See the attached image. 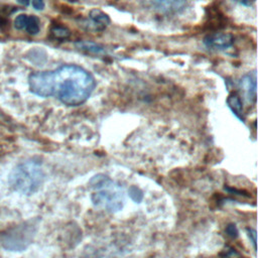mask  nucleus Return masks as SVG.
Wrapping results in <instances>:
<instances>
[{
    "label": "nucleus",
    "instance_id": "nucleus-4",
    "mask_svg": "<svg viewBox=\"0 0 258 258\" xmlns=\"http://www.w3.org/2000/svg\"><path fill=\"white\" fill-rule=\"evenodd\" d=\"M36 229L37 224L35 220H30L14 227L3 236V247L10 251H22L26 249L33 240Z\"/></svg>",
    "mask_w": 258,
    "mask_h": 258
},
{
    "label": "nucleus",
    "instance_id": "nucleus-14",
    "mask_svg": "<svg viewBox=\"0 0 258 258\" xmlns=\"http://www.w3.org/2000/svg\"><path fill=\"white\" fill-rule=\"evenodd\" d=\"M27 15L26 14H20L18 15L15 19H14V27L18 30H23L24 29V24H25V20H26Z\"/></svg>",
    "mask_w": 258,
    "mask_h": 258
},
{
    "label": "nucleus",
    "instance_id": "nucleus-16",
    "mask_svg": "<svg viewBox=\"0 0 258 258\" xmlns=\"http://www.w3.org/2000/svg\"><path fill=\"white\" fill-rule=\"evenodd\" d=\"M32 6L36 10H42L44 8V2L43 0H31Z\"/></svg>",
    "mask_w": 258,
    "mask_h": 258
},
{
    "label": "nucleus",
    "instance_id": "nucleus-10",
    "mask_svg": "<svg viewBox=\"0 0 258 258\" xmlns=\"http://www.w3.org/2000/svg\"><path fill=\"white\" fill-rule=\"evenodd\" d=\"M227 104L228 107L231 109V111L233 112V114L239 118L241 121H244V115H243V105H242V101L241 98L239 97V95L235 92L231 93L229 95V97L227 98Z\"/></svg>",
    "mask_w": 258,
    "mask_h": 258
},
{
    "label": "nucleus",
    "instance_id": "nucleus-18",
    "mask_svg": "<svg viewBox=\"0 0 258 258\" xmlns=\"http://www.w3.org/2000/svg\"><path fill=\"white\" fill-rule=\"evenodd\" d=\"M235 1L244 5V6H251L254 2V0H235Z\"/></svg>",
    "mask_w": 258,
    "mask_h": 258
},
{
    "label": "nucleus",
    "instance_id": "nucleus-5",
    "mask_svg": "<svg viewBox=\"0 0 258 258\" xmlns=\"http://www.w3.org/2000/svg\"><path fill=\"white\" fill-rule=\"evenodd\" d=\"M110 17L105 12L95 8L90 11L88 19H86L80 25H83L88 30L101 31L104 30L110 24Z\"/></svg>",
    "mask_w": 258,
    "mask_h": 258
},
{
    "label": "nucleus",
    "instance_id": "nucleus-3",
    "mask_svg": "<svg viewBox=\"0 0 258 258\" xmlns=\"http://www.w3.org/2000/svg\"><path fill=\"white\" fill-rule=\"evenodd\" d=\"M44 180V172L35 161H25L18 164L9 175L10 185L23 195L35 192Z\"/></svg>",
    "mask_w": 258,
    "mask_h": 258
},
{
    "label": "nucleus",
    "instance_id": "nucleus-19",
    "mask_svg": "<svg viewBox=\"0 0 258 258\" xmlns=\"http://www.w3.org/2000/svg\"><path fill=\"white\" fill-rule=\"evenodd\" d=\"M18 2L23 6H28L30 3V0H18Z\"/></svg>",
    "mask_w": 258,
    "mask_h": 258
},
{
    "label": "nucleus",
    "instance_id": "nucleus-13",
    "mask_svg": "<svg viewBox=\"0 0 258 258\" xmlns=\"http://www.w3.org/2000/svg\"><path fill=\"white\" fill-rule=\"evenodd\" d=\"M129 196H130L131 199H132L133 201H135L136 203H139V202L142 200V198H143L142 191H141L139 188H137L136 186H131V187H130V189H129Z\"/></svg>",
    "mask_w": 258,
    "mask_h": 258
},
{
    "label": "nucleus",
    "instance_id": "nucleus-17",
    "mask_svg": "<svg viewBox=\"0 0 258 258\" xmlns=\"http://www.w3.org/2000/svg\"><path fill=\"white\" fill-rule=\"evenodd\" d=\"M248 235H249V238L252 239V243H253V246H254V249H256V237H257V234H256V231L253 230V229H250L248 230Z\"/></svg>",
    "mask_w": 258,
    "mask_h": 258
},
{
    "label": "nucleus",
    "instance_id": "nucleus-6",
    "mask_svg": "<svg viewBox=\"0 0 258 258\" xmlns=\"http://www.w3.org/2000/svg\"><path fill=\"white\" fill-rule=\"evenodd\" d=\"M204 44L212 49H227L234 43V36L229 32H214L206 35Z\"/></svg>",
    "mask_w": 258,
    "mask_h": 258
},
{
    "label": "nucleus",
    "instance_id": "nucleus-7",
    "mask_svg": "<svg viewBox=\"0 0 258 258\" xmlns=\"http://www.w3.org/2000/svg\"><path fill=\"white\" fill-rule=\"evenodd\" d=\"M145 3L160 13H175L184 9L187 0H144Z\"/></svg>",
    "mask_w": 258,
    "mask_h": 258
},
{
    "label": "nucleus",
    "instance_id": "nucleus-1",
    "mask_svg": "<svg viewBox=\"0 0 258 258\" xmlns=\"http://www.w3.org/2000/svg\"><path fill=\"white\" fill-rule=\"evenodd\" d=\"M30 92L39 97H55L67 106L84 104L92 95L93 75L77 64H63L53 71L33 73L28 78Z\"/></svg>",
    "mask_w": 258,
    "mask_h": 258
},
{
    "label": "nucleus",
    "instance_id": "nucleus-12",
    "mask_svg": "<svg viewBox=\"0 0 258 258\" xmlns=\"http://www.w3.org/2000/svg\"><path fill=\"white\" fill-rule=\"evenodd\" d=\"M51 34L56 39H66L71 35V31L63 26H54L51 28Z\"/></svg>",
    "mask_w": 258,
    "mask_h": 258
},
{
    "label": "nucleus",
    "instance_id": "nucleus-8",
    "mask_svg": "<svg viewBox=\"0 0 258 258\" xmlns=\"http://www.w3.org/2000/svg\"><path fill=\"white\" fill-rule=\"evenodd\" d=\"M240 88L244 91L246 97L250 102H256V75L253 74H247L243 76L239 81Z\"/></svg>",
    "mask_w": 258,
    "mask_h": 258
},
{
    "label": "nucleus",
    "instance_id": "nucleus-2",
    "mask_svg": "<svg viewBox=\"0 0 258 258\" xmlns=\"http://www.w3.org/2000/svg\"><path fill=\"white\" fill-rule=\"evenodd\" d=\"M93 194L92 203L97 208L109 213H116L124 206V191L109 176L99 173L94 175L90 182Z\"/></svg>",
    "mask_w": 258,
    "mask_h": 258
},
{
    "label": "nucleus",
    "instance_id": "nucleus-11",
    "mask_svg": "<svg viewBox=\"0 0 258 258\" xmlns=\"http://www.w3.org/2000/svg\"><path fill=\"white\" fill-rule=\"evenodd\" d=\"M39 29H40L39 18L35 15H27L23 30H25L27 33L31 35H35L39 32Z\"/></svg>",
    "mask_w": 258,
    "mask_h": 258
},
{
    "label": "nucleus",
    "instance_id": "nucleus-15",
    "mask_svg": "<svg viewBox=\"0 0 258 258\" xmlns=\"http://www.w3.org/2000/svg\"><path fill=\"white\" fill-rule=\"evenodd\" d=\"M226 233L231 238H236L238 236V230H237L236 225H234V224L228 225L227 228H226Z\"/></svg>",
    "mask_w": 258,
    "mask_h": 258
},
{
    "label": "nucleus",
    "instance_id": "nucleus-9",
    "mask_svg": "<svg viewBox=\"0 0 258 258\" xmlns=\"http://www.w3.org/2000/svg\"><path fill=\"white\" fill-rule=\"evenodd\" d=\"M75 46L78 49L84 50L88 53L91 54H96V55H102L106 53L105 47L95 41H91V40H78L75 43Z\"/></svg>",
    "mask_w": 258,
    "mask_h": 258
}]
</instances>
